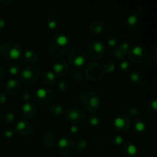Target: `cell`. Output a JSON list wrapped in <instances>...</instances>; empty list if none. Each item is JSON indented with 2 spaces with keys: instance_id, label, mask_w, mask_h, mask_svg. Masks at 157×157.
I'll return each mask as SVG.
<instances>
[{
  "instance_id": "cell-45",
  "label": "cell",
  "mask_w": 157,
  "mask_h": 157,
  "mask_svg": "<svg viewBox=\"0 0 157 157\" xmlns=\"http://www.w3.org/2000/svg\"><path fill=\"white\" fill-rule=\"evenodd\" d=\"M151 55H152V58H153V61L154 62H156L157 61V45L155 44L153 46V49L151 51Z\"/></svg>"
},
{
  "instance_id": "cell-3",
  "label": "cell",
  "mask_w": 157,
  "mask_h": 157,
  "mask_svg": "<svg viewBox=\"0 0 157 157\" xmlns=\"http://www.w3.org/2000/svg\"><path fill=\"white\" fill-rule=\"evenodd\" d=\"M0 55L5 59L15 61L22 55V49L18 43L6 41L0 45Z\"/></svg>"
},
{
  "instance_id": "cell-9",
  "label": "cell",
  "mask_w": 157,
  "mask_h": 157,
  "mask_svg": "<svg viewBox=\"0 0 157 157\" xmlns=\"http://www.w3.org/2000/svg\"><path fill=\"white\" fill-rule=\"evenodd\" d=\"M84 74L86 79L90 81H99L104 76V71L99 64L91 62L86 67Z\"/></svg>"
},
{
  "instance_id": "cell-17",
  "label": "cell",
  "mask_w": 157,
  "mask_h": 157,
  "mask_svg": "<svg viewBox=\"0 0 157 157\" xmlns=\"http://www.w3.org/2000/svg\"><path fill=\"white\" fill-rule=\"evenodd\" d=\"M138 149L136 144L132 141H127L122 147V153L124 157H135L137 154Z\"/></svg>"
},
{
  "instance_id": "cell-32",
  "label": "cell",
  "mask_w": 157,
  "mask_h": 157,
  "mask_svg": "<svg viewBox=\"0 0 157 157\" xmlns=\"http://www.w3.org/2000/svg\"><path fill=\"white\" fill-rule=\"evenodd\" d=\"M15 114L10 110H6L2 113V120L7 124H12L15 121Z\"/></svg>"
},
{
  "instance_id": "cell-35",
  "label": "cell",
  "mask_w": 157,
  "mask_h": 157,
  "mask_svg": "<svg viewBox=\"0 0 157 157\" xmlns=\"http://www.w3.org/2000/svg\"><path fill=\"white\" fill-rule=\"evenodd\" d=\"M129 116L130 117L136 119V118H139L142 115V112H141L140 109L136 107H132L129 109Z\"/></svg>"
},
{
  "instance_id": "cell-8",
  "label": "cell",
  "mask_w": 157,
  "mask_h": 157,
  "mask_svg": "<svg viewBox=\"0 0 157 157\" xmlns=\"http://www.w3.org/2000/svg\"><path fill=\"white\" fill-rule=\"evenodd\" d=\"M58 143V149L59 153L63 156H69L75 152V143L70 136H63L60 138Z\"/></svg>"
},
{
  "instance_id": "cell-14",
  "label": "cell",
  "mask_w": 157,
  "mask_h": 157,
  "mask_svg": "<svg viewBox=\"0 0 157 157\" xmlns=\"http://www.w3.org/2000/svg\"><path fill=\"white\" fill-rule=\"evenodd\" d=\"M130 80L139 87L145 86L147 83V78L145 74L143 73L141 71L135 69L130 73Z\"/></svg>"
},
{
  "instance_id": "cell-31",
  "label": "cell",
  "mask_w": 157,
  "mask_h": 157,
  "mask_svg": "<svg viewBox=\"0 0 157 157\" xmlns=\"http://www.w3.org/2000/svg\"><path fill=\"white\" fill-rule=\"evenodd\" d=\"M147 110L150 113H156L157 110V100L156 98H153L147 102Z\"/></svg>"
},
{
  "instance_id": "cell-41",
  "label": "cell",
  "mask_w": 157,
  "mask_h": 157,
  "mask_svg": "<svg viewBox=\"0 0 157 157\" xmlns=\"http://www.w3.org/2000/svg\"><path fill=\"white\" fill-rule=\"evenodd\" d=\"M21 99H22L23 101L28 102V101L32 98V94L30 90H29L28 88H24L21 93Z\"/></svg>"
},
{
  "instance_id": "cell-37",
  "label": "cell",
  "mask_w": 157,
  "mask_h": 157,
  "mask_svg": "<svg viewBox=\"0 0 157 157\" xmlns=\"http://www.w3.org/2000/svg\"><path fill=\"white\" fill-rule=\"evenodd\" d=\"M124 142V138L122 136L119 134H116L114 136H112L111 140H110V143L112 145L115 146V147H119L120 145L123 144Z\"/></svg>"
},
{
  "instance_id": "cell-46",
  "label": "cell",
  "mask_w": 157,
  "mask_h": 157,
  "mask_svg": "<svg viewBox=\"0 0 157 157\" xmlns=\"http://www.w3.org/2000/svg\"><path fill=\"white\" fill-rule=\"evenodd\" d=\"M7 101V97L6 94L2 91H0V106L3 105Z\"/></svg>"
},
{
  "instance_id": "cell-48",
  "label": "cell",
  "mask_w": 157,
  "mask_h": 157,
  "mask_svg": "<svg viewBox=\"0 0 157 157\" xmlns=\"http://www.w3.org/2000/svg\"><path fill=\"white\" fill-rule=\"evenodd\" d=\"M6 21H5L4 18H2V17H0V31L2 30L5 27H6Z\"/></svg>"
},
{
  "instance_id": "cell-16",
  "label": "cell",
  "mask_w": 157,
  "mask_h": 157,
  "mask_svg": "<svg viewBox=\"0 0 157 157\" xmlns=\"http://www.w3.org/2000/svg\"><path fill=\"white\" fill-rule=\"evenodd\" d=\"M15 130L21 136H29L34 130L33 125L27 121H20L15 125Z\"/></svg>"
},
{
  "instance_id": "cell-39",
  "label": "cell",
  "mask_w": 157,
  "mask_h": 157,
  "mask_svg": "<svg viewBox=\"0 0 157 157\" xmlns=\"http://www.w3.org/2000/svg\"><path fill=\"white\" fill-rule=\"evenodd\" d=\"M131 68V63L130 61H123L120 64V71L123 73L129 71Z\"/></svg>"
},
{
  "instance_id": "cell-21",
  "label": "cell",
  "mask_w": 157,
  "mask_h": 157,
  "mask_svg": "<svg viewBox=\"0 0 157 157\" xmlns=\"http://www.w3.org/2000/svg\"><path fill=\"white\" fill-rule=\"evenodd\" d=\"M126 25L130 31H136L140 26V17L136 14H131L126 20Z\"/></svg>"
},
{
  "instance_id": "cell-5",
  "label": "cell",
  "mask_w": 157,
  "mask_h": 157,
  "mask_svg": "<svg viewBox=\"0 0 157 157\" xmlns=\"http://www.w3.org/2000/svg\"><path fill=\"white\" fill-rule=\"evenodd\" d=\"M41 71L38 66L29 65L25 67L19 73V78L25 84H33L38 81Z\"/></svg>"
},
{
  "instance_id": "cell-47",
  "label": "cell",
  "mask_w": 157,
  "mask_h": 157,
  "mask_svg": "<svg viewBox=\"0 0 157 157\" xmlns=\"http://www.w3.org/2000/svg\"><path fill=\"white\" fill-rule=\"evenodd\" d=\"M6 77V71L3 67L0 66V79H3Z\"/></svg>"
},
{
  "instance_id": "cell-2",
  "label": "cell",
  "mask_w": 157,
  "mask_h": 157,
  "mask_svg": "<svg viewBox=\"0 0 157 157\" xmlns=\"http://www.w3.org/2000/svg\"><path fill=\"white\" fill-rule=\"evenodd\" d=\"M79 100L84 108L90 113H94L101 107V99L99 95L92 90H84L79 94Z\"/></svg>"
},
{
  "instance_id": "cell-7",
  "label": "cell",
  "mask_w": 157,
  "mask_h": 157,
  "mask_svg": "<svg viewBox=\"0 0 157 157\" xmlns=\"http://www.w3.org/2000/svg\"><path fill=\"white\" fill-rule=\"evenodd\" d=\"M55 98V92L48 87H39L34 94V100L41 105L49 104Z\"/></svg>"
},
{
  "instance_id": "cell-49",
  "label": "cell",
  "mask_w": 157,
  "mask_h": 157,
  "mask_svg": "<svg viewBox=\"0 0 157 157\" xmlns=\"http://www.w3.org/2000/svg\"><path fill=\"white\" fill-rule=\"evenodd\" d=\"M13 2V0H1L0 1V3H2L4 6H9V5H11Z\"/></svg>"
},
{
  "instance_id": "cell-29",
  "label": "cell",
  "mask_w": 157,
  "mask_h": 157,
  "mask_svg": "<svg viewBox=\"0 0 157 157\" xmlns=\"http://www.w3.org/2000/svg\"><path fill=\"white\" fill-rule=\"evenodd\" d=\"M87 147V142L85 138L80 137L75 144V150L78 153H83Z\"/></svg>"
},
{
  "instance_id": "cell-40",
  "label": "cell",
  "mask_w": 157,
  "mask_h": 157,
  "mask_svg": "<svg viewBox=\"0 0 157 157\" xmlns=\"http://www.w3.org/2000/svg\"><path fill=\"white\" fill-rule=\"evenodd\" d=\"M130 47H131V45H130V44L129 43V41H122L121 43L119 44V46H118V48L120 49V50L121 51V52H123V53H124L126 55V54L128 52V51L130 50Z\"/></svg>"
},
{
  "instance_id": "cell-43",
  "label": "cell",
  "mask_w": 157,
  "mask_h": 157,
  "mask_svg": "<svg viewBox=\"0 0 157 157\" xmlns=\"http://www.w3.org/2000/svg\"><path fill=\"white\" fill-rule=\"evenodd\" d=\"M14 130L12 128H6L3 130V135L6 138H11L14 136Z\"/></svg>"
},
{
  "instance_id": "cell-11",
  "label": "cell",
  "mask_w": 157,
  "mask_h": 157,
  "mask_svg": "<svg viewBox=\"0 0 157 157\" xmlns=\"http://www.w3.org/2000/svg\"><path fill=\"white\" fill-rule=\"evenodd\" d=\"M86 117V113L83 109L80 107H71L67 110L65 113V119L69 124H78L82 122Z\"/></svg>"
},
{
  "instance_id": "cell-1",
  "label": "cell",
  "mask_w": 157,
  "mask_h": 157,
  "mask_svg": "<svg viewBox=\"0 0 157 157\" xmlns=\"http://www.w3.org/2000/svg\"><path fill=\"white\" fill-rule=\"evenodd\" d=\"M71 40L67 35L64 33L55 34L48 43V52L53 58H59L64 56L70 48Z\"/></svg>"
},
{
  "instance_id": "cell-36",
  "label": "cell",
  "mask_w": 157,
  "mask_h": 157,
  "mask_svg": "<svg viewBox=\"0 0 157 157\" xmlns=\"http://www.w3.org/2000/svg\"><path fill=\"white\" fill-rule=\"evenodd\" d=\"M102 68L104 72H106L107 74H110L113 71H114L115 68H116V65L112 61H107V62H105L104 64V66H103Z\"/></svg>"
},
{
  "instance_id": "cell-28",
  "label": "cell",
  "mask_w": 157,
  "mask_h": 157,
  "mask_svg": "<svg viewBox=\"0 0 157 157\" xmlns=\"http://www.w3.org/2000/svg\"><path fill=\"white\" fill-rule=\"evenodd\" d=\"M48 112L54 117H59L64 112V108L59 104H53L48 107Z\"/></svg>"
},
{
  "instance_id": "cell-20",
  "label": "cell",
  "mask_w": 157,
  "mask_h": 157,
  "mask_svg": "<svg viewBox=\"0 0 157 157\" xmlns=\"http://www.w3.org/2000/svg\"><path fill=\"white\" fill-rule=\"evenodd\" d=\"M68 76L73 81L78 83H82L86 81V77L84 72L82 70H81V69L76 68V67H73L70 71Z\"/></svg>"
},
{
  "instance_id": "cell-22",
  "label": "cell",
  "mask_w": 157,
  "mask_h": 157,
  "mask_svg": "<svg viewBox=\"0 0 157 157\" xmlns=\"http://www.w3.org/2000/svg\"><path fill=\"white\" fill-rule=\"evenodd\" d=\"M90 30L92 32L96 34L101 33L104 32L106 29V24L104 21L101 19H94L90 23Z\"/></svg>"
},
{
  "instance_id": "cell-15",
  "label": "cell",
  "mask_w": 157,
  "mask_h": 157,
  "mask_svg": "<svg viewBox=\"0 0 157 157\" xmlns=\"http://www.w3.org/2000/svg\"><path fill=\"white\" fill-rule=\"evenodd\" d=\"M43 144L45 147L51 148L57 143V135L52 129H45L42 133Z\"/></svg>"
},
{
  "instance_id": "cell-42",
  "label": "cell",
  "mask_w": 157,
  "mask_h": 157,
  "mask_svg": "<svg viewBox=\"0 0 157 157\" xmlns=\"http://www.w3.org/2000/svg\"><path fill=\"white\" fill-rule=\"evenodd\" d=\"M106 43H107V44L109 47H114L117 44V38L113 35H109L107 38V42Z\"/></svg>"
},
{
  "instance_id": "cell-30",
  "label": "cell",
  "mask_w": 157,
  "mask_h": 157,
  "mask_svg": "<svg viewBox=\"0 0 157 157\" xmlns=\"http://www.w3.org/2000/svg\"><path fill=\"white\" fill-rule=\"evenodd\" d=\"M58 88L61 93H67L69 89H70V84H69V82L67 81V80L62 78V79L60 80L59 82H58Z\"/></svg>"
},
{
  "instance_id": "cell-24",
  "label": "cell",
  "mask_w": 157,
  "mask_h": 157,
  "mask_svg": "<svg viewBox=\"0 0 157 157\" xmlns=\"http://www.w3.org/2000/svg\"><path fill=\"white\" fill-rule=\"evenodd\" d=\"M125 54L123 53L118 48H113L109 52V58L112 62H119L125 58Z\"/></svg>"
},
{
  "instance_id": "cell-18",
  "label": "cell",
  "mask_w": 157,
  "mask_h": 157,
  "mask_svg": "<svg viewBox=\"0 0 157 157\" xmlns=\"http://www.w3.org/2000/svg\"><path fill=\"white\" fill-rule=\"evenodd\" d=\"M21 113L26 119H32L36 115V107L32 102H25L21 106Z\"/></svg>"
},
{
  "instance_id": "cell-33",
  "label": "cell",
  "mask_w": 157,
  "mask_h": 157,
  "mask_svg": "<svg viewBox=\"0 0 157 157\" xmlns=\"http://www.w3.org/2000/svg\"><path fill=\"white\" fill-rule=\"evenodd\" d=\"M8 69H9V72L12 75H18L20 73V68L19 66L17 63L15 62H10L8 66Z\"/></svg>"
},
{
  "instance_id": "cell-6",
  "label": "cell",
  "mask_w": 157,
  "mask_h": 157,
  "mask_svg": "<svg viewBox=\"0 0 157 157\" xmlns=\"http://www.w3.org/2000/svg\"><path fill=\"white\" fill-rule=\"evenodd\" d=\"M67 60L74 67L79 68L85 64L86 54L80 48H73L68 52Z\"/></svg>"
},
{
  "instance_id": "cell-13",
  "label": "cell",
  "mask_w": 157,
  "mask_h": 157,
  "mask_svg": "<svg viewBox=\"0 0 157 157\" xmlns=\"http://www.w3.org/2000/svg\"><path fill=\"white\" fill-rule=\"evenodd\" d=\"M52 68H53V73L55 74V76L63 78L67 75L69 67L68 64L64 60L58 59L53 63Z\"/></svg>"
},
{
  "instance_id": "cell-38",
  "label": "cell",
  "mask_w": 157,
  "mask_h": 157,
  "mask_svg": "<svg viewBox=\"0 0 157 157\" xmlns=\"http://www.w3.org/2000/svg\"><path fill=\"white\" fill-rule=\"evenodd\" d=\"M88 123L91 127H98L101 123V118L98 115H91L89 117Z\"/></svg>"
},
{
  "instance_id": "cell-25",
  "label": "cell",
  "mask_w": 157,
  "mask_h": 157,
  "mask_svg": "<svg viewBox=\"0 0 157 157\" xmlns=\"http://www.w3.org/2000/svg\"><path fill=\"white\" fill-rule=\"evenodd\" d=\"M133 129L136 130L137 133H142L147 130V124L146 121H144L142 118H136L133 120Z\"/></svg>"
},
{
  "instance_id": "cell-12",
  "label": "cell",
  "mask_w": 157,
  "mask_h": 157,
  "mask_svg": "<svg viewBox=\"0 0 157 157\" xmlns=\"http://www.w3.org/2000/svg\"><path fill=\"white\" fill-rule=\"evenodd\" d=\"M131 121L130 117L124 113H121L114 117L113 121V127L119 132H126L130 129Z\"/></svg>"
},
{
  "instance_id": "cell-27",
  "label": "cell",
  "mask_w": 157,
  "mask_h": 157,
  "mask_svg": "<svg viewBox=\"0 0 157 157\" xmlns=\"http://www.w3.org/2000/svg\"><path fill=\"white\" fill-rule=\"evenodd\" d=\"M47 25L50 30H58L60 27L59 18L56 15H50L47 18Z\"/></svg>"
},
{
  "instance_id": "cell-34",
  "label": "cell",
  "mask_w": 157,
  "mask_h": 157,
  "mask_svg": "<svg viewBox=\"0 0 157 157\" xmlns=\"http://www.w3.org/2000/svg\"><path fill=\"white\" fill-rule=\"evenodd\" d=\"M81 132V128L80 126L77 124H72L71 127L69 128L68 130V136H76L79 135Z\"/></svg>"
},
{
  "instance_id": "cell-23",
  "label": "cell",
  "mask_w": 157,
  "mask_h": 157,
  "mask_svg": "<svg viewBox=\"0 0 157 157\" xmlns=\"http://www.w3.org/2000/svg\"><path fill=\"white\" fill-rule=\"evenodd\" d=\"M41 81L46 86H52L56 81V76L52 71H47L41 76Z\"/></svg>"
},
{
  "instance_id": "cell-19",
  "label": "cell",
  "mask_w": 157,
  "mask_h": 157,
  "mask_svg": "<svg viewBox=\"0 0 157 157\" xmlns=\"http://www.w3.org/2000/svg\"><path fill=\"white\" fill-rule=\"evenodd\" d=\"M5 90L11 95L16 94L21 90V84L16 79H9L5 84Z\"/></svg>"
},
{
  "instance_id": "cell-10",
  "label": "cell",
  "mask_w": 157,
  "mask_h": 157,
  "mask_svg": "<svg viewBox=\"0 0 157 157\" xmlns=\"http://www.w3.org/2000/svg\"><path fill=\"white\" fill-rule=\"evenodd\" d=\"M127 54L129 59L134 63L144 62L147 58V52L144 48L137 44L131 46Z\"/></svg>"
},
{
  "instance_id": "cell-4",
  "label": "cell",
  "mask_w": 157,
  "mask_h": 157,
  "mask_svg": "<svg viewBox=\"0 0 157 157\" xmlns=\"http://www.w3.org/2000/svg\"><path fill=\"white\" fill-rule=\"evenodd\" d=\"M107 52L106 44L99 40L92 41L87 46V55L92 61L101 59Z\"/></svg>"
},
{
  "instance_id": "cell-26",
  "label": "cell",
  "mask_w": 157,
  "mask_h": 157,
  "mask_svg": "<svg viewBox=\"0 0 157 157\" xmlns=\"http://www.w3.org/2000/svg\"><path fill=\"white\" fill-rule=\"evenodd\" d=\"M38 55L35 51L31 50V49H27L23 53V60H24L25 62L31 63V64H33L38 61Z\"/></svg>"
},
{
  "instance_id": "cell-44",
  "label": "cell",
  "mask_w": 157,
  "mask_h": 157,
  "mask_svg": "<svg viewBox=\"0 0 157 157\" xmlns=\"http://www.w3.org/2000/svg\"><path fill=\"white\" fill-rule=\"evenodd\" d=\"M144 13H145V9L143 7H137L134 12V14H136V15H137L138 17H140V18L141 16H143V15H144Z\"/></svg>"
}]
</instances>
